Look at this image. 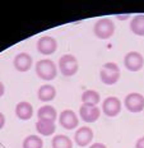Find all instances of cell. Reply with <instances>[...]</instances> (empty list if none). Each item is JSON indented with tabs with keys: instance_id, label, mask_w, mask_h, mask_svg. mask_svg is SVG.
<instances>
[{
	"instance_id": "cell-6",
	"label": "cell",
	"mask_w": 144,
	"mask_h": 148,
	"mask_svg": "<svg viewBox=\"0 0 144 148\" xmlns=\"http://www.w3.org/2000/svg\"><path fill=\"white\" fill-rule=\"evenodd\" d=\"M124 105L130 112H140L144 110V96L136 92L129 93L125 97Z\"/></svg>"
},
{
	"instance_id": "cell-21",
	"label": "cell",
	"mask_w": 144,
	"mask_h": 148,
	"mask_svg": "<svg viewBox=\"0 0 144 148\" xmlns=\"http://www.w3.org/2000/svg\"><path fill=\"white\" fill-rule=\"evenodd\" d=\"M135 148H144V137L139 138L135 143Z\"/></svg>"
},
{
	"instance_id": "cell-5",
	"label": "cell",
	"mask_w": 144,
	"mask_h": 148,
	"mask_svg": "<svg viewBox=\"0 0 144 148\" xmlns=\"http://www.w3.org/2000/svg\"><path fill=\"white\" fill-rule=\"evenodd\" d=\"M124 65L130 72H138L144 66V58L140 52L130 51L125 55L124 58Z\"/></svg>"
},
{
	"instance_id": "cell-17",
	"label": "cell",
	"mask_w": 144,
	"mask_h": 148,
	"mask_svg": "<svg viewBox=\"0 0 144 148\" xmlns=\"http://www.w3.org/2000/svg\"><path fill=\"white\" fill-rule=\"evenodd\" d=\"M130 29L138 36H144V14H139L130 21Z\"/></svg>"
},
{
	"instance_id": "cell-19",
	"label": "cell",
	"mask_w": 144,
	"mask_h": 148,
	"mask_svg": "<svg viewBox=\"0 0 144 148\" xmlns=\"http://www.w3.org/2000/svg\"><path fill=\"white\" fill-rule=\"evenodd\" d=\"M51 146H53V148H73V142L66 135L59 134L54 137Z\"/></svg>"
},
{
	"instance_id": "cell-23",
	"label": "cell",
	"mask_w": 144,
	"mask_h": 148,
	"mask_svg": "<svg viewBox=\"0 0 144 148\" xmlns=\"http://www.w3.org/2000/svg\"><path fill=\"white\" fill-rule=\"evenodd\" d=\"M4 124H5V116L3 115L1 112H0V129L4 126Z\"/></svg>"
},
{
	"instance_id": "cell-13",
	"label": "cell",
	"mask_w": 144,
	"mask_h": 148,
	"mask_svg": "<svg viewBox=\"0 0 144 148\" xmlns=\"http://www.w3.org/2000/svg\"><path fill=\"white\" fill-rule=\"evenodd\" d=\"M15 114L20 120H29L33 115V107L29 102L22 101L15 106Z\"/></svg>"
},
{
	"instance_id": "cell-3",
	"label": "cell",
	"mask_w": 144,
	"mask_h": 148,
	"mask_svg": "<svg viewBox=\"0 0 144 148\" xmlns=\"http://www.w3.org/2000/svg\"><path fill=\"white\" fill-rule=\"evenodd\" d=\"M93 32L101 40H109L115 32V24L109 18H101L94 23Z\"/></svg>"
},
{
	"instance_id": "cell-1",
	"label": "cell",
	"mask_w": 144,
	"mask_h": 148,
	"mask_svg": "<svg viewBox=\"0 0 144 148\" xmlns=\"http://www.w3.org/2000/svg\"><path fill=\"white\" fill-rule=\"evenodd\" d=\"M100 78L105 84L112 86L120 79V68L115 63H106L101 68Z\"/></svg>"
},
{
	"instance_id": "cell-11",
	"label": "cell",
	"mask_w": 144,
	"mask_h": 148,
	"mask_svg": "<svg viewBox=\"0 0 144 148\" xmlns=\"http://www.w3.org/2000/svg\"><path fill=\"white\" fill-rule=\"evenodd\" d=\"M79 115H81L83 121L93 123L96 120H98L101 111L97 106H85V105H82L81 109H79Z\"/></svg>"
},
{
	"instance_id": "cell-10",
	"label": "cell",
	"mask_w": 144,
	"mask_h": 148,
	"mask_svg": "<svg viewBox=\"0 0 144 148\" xmlns=\"http://www.w3.org/2000/svg\"><path fill=\"white\" fill-rule=\"evenodd\" d=\"M93 139V130L89 126H82L74 134V142L79 147H85Z\"/></svg>"
},
{
	"instance_id": "cell-16",
	"label": "cell",
	"mask_w": 144,
	"mask_h": 148,
	"mask_svg": "<svg viewBox=\"0 0 144 148\" xmlns=\"http://www.w3.org/2000/svg\"><path fill=\"white\" fill-rule=\"evenodd\" d=\"M101 101V96L98 92L93 91V89H87L85 92H83L82 95V102L85 106H97Z\"/></svg>"
},
{
	"instance_id": "cell-20",
	"label": "cell",
	"mask_w": 144,
	"mask_h": 148,
	"mask_svg": "<svg viewBox=\"0 0 144 148\" xmlns=\"http://www.w3.org/2000/svg\"><path fill=\"white\" fill-rule=\"evenodd\" d=\"M44 142L38 135H28L23 140V148H42Z\"/></svg>"
},
{
	"instance_id": "cell-12",
	"label": "cell",
	"mask_w": 144,
	"mask_h": 148,
	"mask_svg": "<svg viewBox=\"0 0 144 148\" xmlns=\"http://www.w3.org/2000/svg\"><path fill=\"white\" fill-rule=\"evenodd\" d=\"M32 56L27 52H20L18 54L17 56L14 58L13 60V64H14V68L18 70V72H27V70L31 69L32 66Z\"/></svg>"
},
{
	"instance_id": "cell-2",
	"label": "cell",
	"mask_w": 144,
	"mask_h": 148,
	"mask_svg": "<svg viewBox=\"0 0 144 148\" xmlns=\"http://www.w3.org/2000/svg\"><path fill=\"white\" fill-rule=\"evenodd\" d=\"M36 73L42 81H53L57 74L56 65L54 64V61L45 59V60H40L36 64Z\"/></svg>"
},
{
	"instance_id": "cell-7",
	"label": "cell",
	"mask_w": 144,
	"mask_h": 148,
	"mask_svg": "<svg viewBox=\"0 0 144 148\" xmlns=\"http://www.w3.org/2000/svg\"><path fill=\"white\" fill-rule=\"evenodd\" d=\"M102 110L103 114L106 116H110V118H114V116H117L121 111V102L117 97H107L103 100L102 102Z\"/></svg>"
},
{
	"instance_id": "cell-4",
	"label": "cell",
	"mask_w": 144,
	"mask_h": 148,
	"mask_svg": "<svg viewBox=\"0 0 144 148\" xmlns=\"http://www.w3.org/2000/svg\"><path fill=\"white\" fill-rule=\"evenodd\" d=\"M78 60L74 55H70V54H66V55H63L59 60V69L63 75L65 77H72L78 72Z\"/></svg>"
},
{
	"instance_id": "cell-8",
	"label": "cell",
	"mask_w": 144,
	"mask_h": 148,
	"mask_svg": "<svg viewBox=\"0 0 144 148\" xmlns=\"http://www.w3.org/2000/svg\"><path fill=\"white\" fill-rule=\"evenodd\" d=\"M57 49V42L54 37L50 36H44L37 41V50L38 52L44 55H51L56 51Z\"/></svg>"
},
{
	"instance_id": "cell-14",
	"label": "cell",
	"mask_w": 144,
	"mask_h": 148,
	"mask_svg": "<svg viewBox=\"0 0 144 148\" xmlns=\"http://www.w3.org/2000/svg\"><path fill=\"white\" fill-rule=\"evenodd\" d=\"M38 98L42 102H48V101H53L55 96H56V89L54 86L51 84H44L38 88Z\"/></svg>"
},
{
	"instance_id": "cell-24",
	"label": "cell",
	"mask_w": 144,
	"mask_h": 148,
	"mask_svg": "<svg viewBox=\"0 0 144 148\" xmlns=\"http://www.w3.org/2000/svg\"><path fill=\"white\" fill-rule=\"evenodd\" d=\"M4 91H5V88H4V84H3L1 82H0V97L4 95Z\"/></svg>"
},
{
	"instance_id": "cell-22",
	"label": "cell",
	"mask_w": 144,
	"mask_h": 148,
	"mask_svg": "<svg viewBox=\"0 0 144 148\" xmlns=\"http://www.w3.org/2000/svg\"><path fill=\"white\" fill-rule=\"evenodd\" d=\"M89 148H107L105 144H102V143H93Z\"/></svg>"
},
{
	"instance_id": "cell-15",
	"label": "cell",
	"mask_w": 144,
	"mask_h": 148,
	"mask_svg": "<svg viewBox=\"0 0 144 148\" xmlns=\"http://www.w3.org/2000/svg\"><path fill=\"white\" fill-rule=\"evenodd\" d=\"M36 129L40 134L42 135H51L55 132L56 126L53 120H46V119H38V121L36 123Z\"/></svg>"
},
{
	"instance_id": "cell-18",
	"label": "cell",
	"mask_w": 144,
	"mask_h": 148,
	"mask_svg": "<svg viewBox=\"0 0 144 148\" xmlns=\"http://www.w3.org/2000/svg\"><path fill=\"white\" fill-rule=\"evenodd\" d=\"M37 116H38V119H46V120H53V121H55V119H56V116H57V112L53 106L45 105V106L38 109Z\"/></svg>"
},
{
	"instance_id": "cell-9",
	"label": "cell",
	"mask_w": 144,
	"mask_h": 148,
	"mask_svg": "<svg viewBox=\"0 0 144 148\" xmlns=\"http://www.w3.org/2000/svg\"><path fill=\"white\" fill-rule=\"evenodd\" d=\"M59 123L64 129L72 130V129L78 126L79 120H78V116L75 115V112L73 110H64L59 116Z\"/></svg>"
}]
</instances>
